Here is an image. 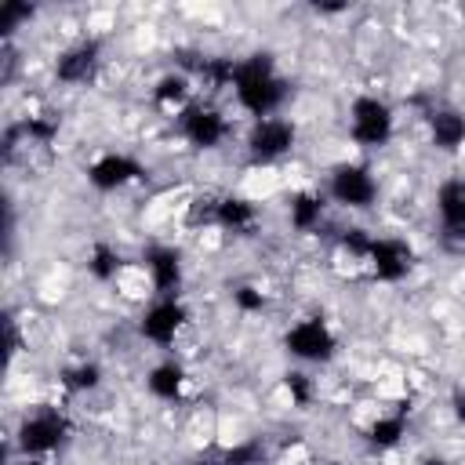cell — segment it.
I'll use <instances>...</instances> for the list:
<instances>
[{
  "instance_id": "8",
  "label": "cell",
  "mask_w": 465,
  "mask_h": 465,
  "mask_svg": "<svg viewBox=\"0 0 465 465\" xmlns=\"http://www.w3.org/2000/svg\"><path fill=\"white\" fill-rule=\"evenodd\" d=\"M189 327V305L182 302V294L178 298H160V294H153V302L142 309V316H138V334L149 341V345H156V349H171L178 338H182V331Z\"/></svg>"
},
{
  "instance_id": "11",
  "label": "cell",
  "mask_w": 465,
  "mask_h": 465,
  "mask_svg": "<svg viewBox=\"0 0 465 465\" xmlns=\"http://www.w3.org/2000/svg\"><path fill=\"white\" fill-rule=\"evenodd\" d=\"M145 265V276H149V287L153 294L160 298H178L182 294V283H185V262H182V251L171 247V243H153L142 258Z\"/></svg>"
},
{
  "instance_id": "23",
  "label": "cell",
  "mask_w": 465,
  "mask_h": 465,
  "mask_svg": "<svg viewBox=\"0 0 465 465\" xmlns=\"http://www.w3.org/2000/svg\"><path fill=\"white\" fill-rule=\"evenodd\" d=\"M33 18V7L29 4H22V0H7L4 7H0V33L4 36H11L22 22H29Z\"/></svg>"
},
{
  "instance_id": "3",
  "label": "cell",
  "mask_w": 465,
  "mask_h": 465,
  "mask_svg": "<svg viewBox=\"0 0 465 465\" xmlns=\"http://www.w3.org/2000/svg\"><path fill=\"white\" fill-rule=\"evenodd\" d=\"M396 134V113L381 94H356L349 102V138L360 149H381Z\"/></svg>"
},
{
  "instance_id": "21",
  "label": "cell",
  "mask_w": 465,
  "mask_h": 465,
  "mask_svg": "<svg viewBox=\"0 0 465 465\" xmlns=\"http://www.w3.org/2000/svg\"><path fill=\"white\" fill-rule=\"evenodd\" d=\"M87 272H91L94 280H113V276L120 272V254H116V247L94 243V247H91V258H87Z\"/></svg>"
},
{
  "instance_id": "14",
  "label": "cell",
  "mask_w": 465,
  "mask_h": 465,
  "mask_svg": "<svg viewBox=\"0 0 465 465\" xmlns=\"http://www.w3.org/2000/svg\"><path fill=\"white\" fill-rule=\"evenodd\" d=\"M425 127H429V142L443 153H454L465 145V113L454 105H432L425 113Z\"/></svg>"
},
{
  "instance_id": "15",
  "label": "cell",
  "mask_w": 465,
  "mask_h": 465,
  "mask_svg": "<svg viewBox=\"0 0 465 465\" xmlns=\"http://www.w3.org/2000/svg\"><path fill=\"white\" fill-rule=\"evenodd\" d=\"M254 225H258V203H254L251 196L225 193V196H218V200H214V229L236 232V236H247Z\"/></svg>"
},
{
  "instance_id": "27",
  "label": "cell",
  "mask_w": 465,
  "mask_h": 465,
  "mask_svg": "<svg viewBox=\"0 0 465 465\" xmlns=\"http://www.w3.org/2000/svg\"><path fill=\"white\" fill-rule=\"evenodd\" d=\"M18 465H51V461H47V458H25V454H22Z\"/></svg>"
},
{
  "instance_id": "5",
  "label": "cell",
  "mask_w": 465,
  "mask_h": 465,
  "mask_svg": "<svg viewBox=\"0 0 465 465\" xmlns=\"http://www.w3.org/2000/svg\"><path fill=\"white\" fill-rule=\"evenodd\" d=\"M298 145V124L291 116H265V120H251V131L243 138V149L251 156V163L269 167L280 163L283 156H291Z\"/></svg>"
},
{
  "instance_id": "25",
  "label": "cell",
  "mask_w": 465,
  "mask_h": 465,
  "mask_svg": "<svg viewBox=\"0 0 465 465\" xmlns=\"http://www.w3.org/2000/svg\"><path fill=\"white\" fill-rule=\"evenodd\" d=\"M232 302L243 309V312H262L265 309V291H258L254 283H243L232 291Z\"/></svg>"
},
{
  "instance_id": "28",
  "label": "cell",
  "mask_w": 465,
  "mask_h": 465,
  "mask_svg": "<svg viewBox=\"0 0 465 465\" xmlns=\"http://www.w3.org/2000/svg\"><path fill=\"white\" fill-rule=\"evenodd\" d=\"M425 465H447V461H436V458H432V461H425Z\"/></svg>"
},
{
  "instance_id": "24",
  "label": "cell",
  "mask_w": 465,
  "mask_h": 465,
  "mask_svg": "<svg viewBox=\"0 0 465 465\" xmlns=\"http://www.w3.org/2000/svg\"><path fill=\"white\" fill-rule=\"evenodd\" d=\"M283 389H287L291 403H298V407H305L312 400V378L305 371H287L283 374Z\"/></svg>"
},
{
  "instance_id": "13",
  "label": "cell",
  "mask_w": 465,
  "mask_h": 465,
  "mask_svg": "<svg viewBox=\"0 0 465 465\" xmlns=\"http://www.w3.org/2000/svg\"><path fill=\"white\" fill-rule=\"evenodd\" d=\"M432 207H436L443 240H465V174L443 178L436 185Z\"/></svg>"
},
{
  "instance_id": "4",
  "label": "cell",
  "mask_w": 465,
  "mask_h": 465,
  "mask_svg": "<svg viewBox=\"0 0 465 465\" xmlns=\"http://www.w3.org/2000/svg\"><path fill=\"white\" fill-rule=\"evenodd\" d=\"M378 193H381V182H378V174H374L371 163L341 160L327 174V200H334L338 207L367 211V207H374Z\"/></svg>"
},
{
  "instance_id": "16",
  "label": "cell",
  "mask_w": 465,
  "mask_h": 465,
  "mask_svg": "<svg viewBox=\"0 0 465 465\" xmlns=\"http://www.w3.org/2000/svg\"><path fill=\"white\" fill-rule=\"evenodd\" d=\"M327 193H320V189H298V193H291V200H287V222H291V229L294 232H316L320 225H323V218H327Z\"/></svg>"
},
{
  "instance_id": "12",
  "label": "cell",
  "mask_w": 465,
  "mask_h": 465,
  "mask_svg": "<svg viewBox=\"0 0 465 465\" xmlns=\"http://www.w3.org/2000/svg\"><path fill=\"white\" fill-rule=\"evenodd\" d=\"M102 69V44L98 40H76L58 51L54 58V80L65 87H84Z\"/></svg>"
},
{
  "instance_id": "7",
  "label": "cell",
  "mask_w": 465,
  "mask_h": 465,
  "mask_svg": "<svg viewBox=\"0 0 465 465\" xmlns=\"http://www.w3.org/2000/svg\"><path fill=\"white\" fill-rule=\"evenodd\" d=\"M418 254H414V243L403 240V236H371V247H367V258H363V272L378 283H400L411 276Z\"/></svg>"
},
{
  "instance_id": "10",
  "label": "cell",
  "mask_w": 465,
  "mask_h": 465,
  "mask_svg": "<svg viewBox=\"0 0 465 465\" xmlns=\"http://www.w3.org/2000/svg\"><path fill=\"white\" fill-rule=\"evenodd\" d=\"M142 178H145L142 160H134L131 153H120V149L98 153L87 163V185L98 189V193H116V189H127V185H134Z\"/></svg>"
},
{
  "instance_id": "9",
  "label": "cell",
  "mask_w": 465,
  "mask_h": 465,
  "mask_svg": "<svg viewBox=\"0 0 465 465\" xmlns=\"http://www.w3.org/2000/svg\"><path fill=\"white\" fill-rule=\"evenodd\" d=\"M174 120H178V134H182L193 149H218V145L229 138V131H232L229 116H225L218 105L203 102V98H196V102H193L185 113H178Z\"/></svg>"
},
{
  "instance_id": "22",
  "label": "cell",
  "mask_w": 465,
  "mask_h": 465,
  "mask_svg": "<svg viewBox=\"0 0 465 465\" xmlns=\"http://www.w3.org/2000/svg\"><path fill=\"white\" fill-rule=\"evenodd\" d=\"M262 458H265L262 440H243V443L229 447V450L218 458V465H262Z\"/></svg>"
},
{
  "instance_id": "19",
  "label": "cell",
  "mask_w": 465,
  "mask_h": 465,
  "mask_svg": "<svg viewBox=\"0 0 465 465\" xmlns=\"http://www.w3.org/2000/svg\"><path fill=\"white\" fill-rule=\"evenodd\" d=\"M403 436H407V414L403 411H381L367 425V443L374 450H392V447H400Z\"/></svg>"
},
{
  "instance_id": "1",
  "label": "cell",
  "mask_w": 465,
  "mask_h": 465,
  "mask_svg": "<svg viewBox=\"0 0 465 465\" xmlns=\"http://www.w3.org/2000/svg\"><path fill=\"white\" fill-rule=\"evenodd\" d=\"M229 91L251 120H265V116H280V109L291 94V84L276 69V58L269 51H254V54L232 58Z\"/></svg>"
},
{
  "instance_id": "18",
  "label": "cell",
  "mask_w": 465,
  "mask_h": 465,
  "mask_svg": "<svg viewBox=\"0 0 465 465\" xmlns=\"http://www.w3.org/2000/svg\"><path fill=\"white\" fill-rule=\"evenodd\" d=\"M185 381H189V374H185V367H182L178 360H163V363L149 367V374H145V389H149L156 400H163V403L182 400Z\"/></svg>"
},
{
  "instance_id": "6",
  "label": "cell",
  "mask_w": 465,
  "mask_h": 465,
  "mask_svg": "<svg viewBox=\"0 0 465 465\" xmlns=\"http://www.w3.org/2000/svg\"><path fill=\"white\" fill-rule=\"evenodd\" d=\"M283 349L302 363H331L338 356V334L323 316H302L283 331Z\"/></svg>"
},
{
  "instance_id": "26",
  "label": "cell",
  "mask_w": 465,
  "mask_h": 465,
  "mask_svg": "<svg viewBox=\"0 0 465 465\" xmlns=\"http://www.w3.org/2000/svg\"><path fill=\"white\" fill-rule=\"evenodd\" d=\"M450 403H454V418L465 421V389H458V392L450 396Z\"/></svg>"
},
{
  "instance_id": "2",
  "label": "cell",
  "mask_w": 465,
  "mask_h": 465,
  "mask_svg": "<svg viewBox=\"0 0 465 465\" xmlns=\"http://www.w3.org/2000/svg\"><path fill=\"white\" fill-rule=\"evenodd\" d=\"M69 436H73V418L58 403L29 407L15 429V443L25 458H47V454L62 450L69 443Z\"/></svg>"
},
{
  "instance_id": "17",
  "label": "cell",
  "mask_w": 465,
  "mask_h": 465,
  "mask_svg": "<svg viewBox=\"0 0 465 465\" xmlns=\"http://www.w3.org/2000/svg\"><path fill=\"white\" fill-rule=\"evenodd\" d=\"M193 102H196V98H193V80H189L185 73H163V76L153 84V105L163 109V113H171V116L185 113Z\"/></svg>"
},
{
  "instance_id": "20",
  "label": "cell",
  "mask_w": 465,
  "mask_h": 465,
  "mask_svg": "<svg viewBox=\"0 0 465 465\" xmlns=\"http://www.w3.org/2000/svg\"><path fill=\"white\" fill-rule=\"evenodd\" d=\"M58 385H62L65 392H73V396H80V392H94V389L102 385V367H98L94 360L65 363L62 374H58Z\"/></svg>"
}]
</instances>
